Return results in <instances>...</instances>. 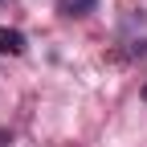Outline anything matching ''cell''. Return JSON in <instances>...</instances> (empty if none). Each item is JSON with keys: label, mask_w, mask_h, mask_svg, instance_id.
<instances>
[{"label": "cell", "mask_w": 147, "mask_h": 147, "mask_svg": "<svg viewBox=\"0 0 147 147\" xmlns=\"http://www.w3.org/2000/svg\"><path fill=\"white\" fill-rule=\"evenodd\" d=\"M61 12L65 16H90V12H98V0H61Z\"/></svg>", "instance_id": "3"}, {"label": "cell", "mask_w": 147, "mask_h": 147, "mask_svg": "<svg viewBox=\"0 0 147 147\" xmlns=\"http://www.w3.org/2000/svg\"><path fill=\"white\" fill-rule=\"evenodd\" d=\"M119 41L127 45L131 57H143V53H147V12H127V16H123Z\"/></svg>", "instance_id": "1"}, {"label": "cell", "mask_w": 147, "mask_h": 147, "mask_svg": "<svg viewBox=\"0 0 147 147\" xmlns=\"http://www.w3.org/2000/svg\"><path fill=\"white\" fill-rule=\"evenodd\" d=\"M0 53L21 57V53H25V33H16V29H0Z\"/></svg>", "instance_id": "2"}]
</instances>
